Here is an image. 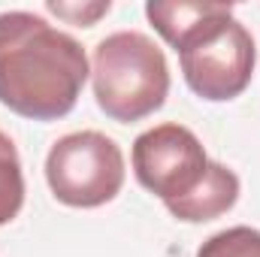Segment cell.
Returning <instances> with one entry per match:
<instances>
[{"mask_svg": "<svg viewBox=\"0 0 260 257\" xmlns=\"http://www.w3.org/2000/svg\"><path fill=\"white\" fill-rule=\"evenodd\" d=\"M88 73L79 40L52 27L43 15L0 12V103L6 109L34 121L64 118Z\"/></svg>", "mask_w": 260, "mask_h": 257, "instance_id": "obj_1", "label": "cell"}, {"mask_svg": "<svg viewBox=\"0 0 260 257\" xmlns=\"http://www.w3.org/2000/svg\"><path fill=\"white\" fill-rule=\"evenodd\" d=\"M94 97L97 106L121 124L157 112L170 94V67L157 43L139 30H118L94 49Z\"/></svg>", "mask_w": 260, "mask_h": 257, "instance_id": "obj_2", "label": "cell"}, {"mask_svg": "<svg viewBox=\"0 0 260 257\" xmlns=\"http://www.w3.org/2000/svg\"><path fill=\"white\" fill-rule=\"evenodd\" d=\"M176 52L188 88L215 103L239 97L257 64L254 40L245 24L233 18L230 3H218V9L197 24Z\"/></svg>", "mask_w": 260, "mask_h": 257, "instance_id": "obj_3", "label": "cell"}, {"mask_svg": "<svg viewBox=\"0 0 260 257\" xmlns=\"http://www.w3.org/2000/svg\"><path fill=\"white\" fill-rule=\"evenodd\" d=\"M46 182L64 206H103L124 185V154L118 142L100 130L67 133L46 157Z\"/></svg>", "mask_w": 260, "mask_h": 257, "instance_id": "obj_4", "label": "cell"}, {"mask_svg": "<svg viewBox=\"0 0 260 257\" xmlns=\"http://www.w3.org/2000/svg\"><path fill=\"white\" fill-rule=\"evenodd\" d=\"M209 170V157L194 130L182 124H157L136 136L133 173L145 191L176 203L194 191Z\"/></svg>", "mask_w": 260, "mask_h": 257, "instance_id": "obj_5", "label": "cell"}, {"mask_svg": "<svg viewBox=\"0 0 260 257\" xmlns=\"http://www.w3.org/2000/svg\"><path fill=\"white\" fill-rule=\"evenodd\" d=\"M239 200V176L233 170H227L218 160H209V170L203 176V182L194 191L176 203H167L170 215L188 224H203L212 218H221L224 212H230Z\"/></svg>", "mask_w": 260, "mask_h": 257, "instance_id": "obj_6", "label": "cell"}, {"mask_svg": "<svg viewBox=\"0 0 260 257\" xmlns=\"http://www.w3.org/2000/svg\"><path fill=\"white\" fill-rule=\"evenodd\" d=\"M215 9H218V3H212V0H151V3H145L148 21L173 49H179V43Z\"/></svg>", "mask_w": 260, "mask_h": 257, "instance_id": "obj_7", "label": "cell"}, {"mask_svg": "<svg viewBox=\"0 0 260 257\" xmlns=\"http://www.w3.org/2000/svg\"><path fill=\"white\" fill-rule=\"evenodd\" d=\"M24 206V176L15 142L0 130V224H9Z\"/></svg>", "mask_w": 260, "mask_h": 257, "instance_id": "obj_8", "label": "cell"}, {"mask_svg": "<svg viewBox=\"0 0 260 257\" xmlns=\"http://www.w3.org/2000/svg\"><path fill=\"white\" fill-rule=\"evenodd\" d=\"M197 257H260V230L254 227H227L209 236Z\"/></svg>", "mask_w": 260, "mask_h": 257, "instance_id": "obj_9", "label": "cell"}, {"mask_svg": "<svg viewBox=\"0 0 260 257\" xmlns=\"http://www.w3.org/2000/svg\"><path fill=\"white\" fill-rule=\"evenodd\" d=\"M109 0L106 3H91V6H67V3H55V0H49V9L55 12V15H61V18H70V21H76V24H85V27H91L103 12H109Z\"/></svg>", "mask_w": 260, "mask_h": 257, "instance_id": "obj_10", "label": "cell"}]
</instances>
